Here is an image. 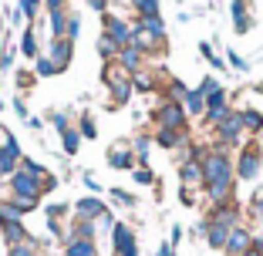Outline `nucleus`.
I'll return each mask as SVG.
<instances>
[{"mask_svg":"<svg viewBox=\"0 0 263 256\" xmlns=\"http://www.w3.org/2000/svg\"><path fill=\"white\" fill-rule=\"evenodd\" d=\"M236 182V159L230 148H206L202 152V189H233Z\"/></svg>","mask_w":263,"mask_h":256,"instance_id":"f257e3e1","label":"nucleus"},{"mask_svg":"<svg viewBox=\"0 0 263 256\" xmlns=\"http://www.w3.org/2000/svg\"><path fill=\"white\" fill-rule=\"evenodd\" d=\"M101 81H105V88H108V108H122L125 101L132 98V71L125 68V64L118 61H105V68H101Z\"/></svg>","mask_w":263,"mask_h":256,"instance_id":"f03ea898","label":"nucleus"},{"mask_svg":"<svg viewBox=\"0 0 263 256\" xmlns=\"http://www.w3.org/2000/svg\"><path fill=\"white\" fill-rule=\"evenodd\" d=\"M263 169V152L256 142H247V145L240 148V159H236V179L240 182H253L256 175H260Z\"/></svg>","mask_w":263,"mask_h":256,"instance_id":"7ed1b4c3","label":"nucleus"},{"mask_svg":"<svg viewBox=\"0 0 263 256\" xmlns=\"http://www.w3.org/2000/svg\"><path fill=\"white\" fill-rule=\"evenodd\" d=\"M41 54L51 61L54 78H58V74H64V71L71 68V61H74V41H68V37H51L47 51H41Z\"/></svg>","mask_w":263,"mask_h":256,"instance_id":"20e7f679","label":"nucleus"},{"mask_svg":"<svg viewBox=\"0 0 263 256\" xmlns=\"http://www.w3.org/2000/svg\"><path fill=\"white\" fill-rule=\"evenodd\" d=\"M152 118H155L159 128H179V132H186V125H189V115H186V108H182L179 101H162V105H155Z\"/></svg>","mask_w":263,"mask_h":256,"instance_id":"39448f33","label":"nucleus"},{"mask_svg":"<svg viewBox=\"0 0 263 256\" xmlns=\"http://www.w3.org/2000/svg\"><path fill=\"white\" fill-rule=\"evenodd\" d=\"M243 115H240V108H233L230 115L223 118V122L216 125V139H219V148H236L243 142Z\"/></svg>","mask_w":263,"mask_h":256,"instance_id":"423d86ee","label":"nucleus"},{"mask_svg":"<svg viewBox=\"0 0 263 256\" xmlns=\"http://www.w3.org/2000/svg\"><path fill=\"white\" fill-rule=\"evenodd\" d=\"M108 169H115V172H132L135 165H139V159H135V148H132V139H118V142H111V148H108Z\"/></svg>","mask_w":263,"mask_h":256,"instance_id":"0eeeda50","label":"nucleus"},{"mask_svg":"<svg viewBox=\"0 0 263 256\" xmlns=\"http://www.w3.org/2000/svg\"><path fill=\"white\" fill-rule=\"evenodd\" d=\"M10 195H24V199H41V195H44V182H41L37 175H31V172L17 169L14 175H10Z\"/></svg>","mask_w":263,"mask_h":256,"instance_id":"6e6552de","label":"nucleus"},{"mask_svg":"<svg viewBox=\"0 0 263 256\" xmlns=\"http://www.w3.org/2000/svg\"><path fill=\"white\" fill-rule=\"evenodd\" d=\"M132 27H135V24H128L125 17H118V14H101V34H108L118 47L132 44Z\"/></svg>","mask_w":263,"mask_h":256,"instance_id":"1a4fd4ad","label":"nucleus"},{"mask_svg":"<svg viewBox=\"0 0 263 256\" xmlns=\"http://www.w3.org/2000/svg\"><path fill=\"white\" fill-rule=\"evenodd\" d=\"M233 111V105H230V94L219 88V91H213L206 98V115H202V122H206V128H216L219 122H223L226 115Z\"/></svg>","mask_w":263,"mask_h":256,"instance_id":"9d476101","label":"nucleus"},{"mask_svg":"<svg viewBox=\"0 0 263 256\" xmlns=\"http://www.w3.org/2000/svg\"><path fill=\"white\" fill-rule=\"evenodd\" d=\"M132 44L139 47L142 54H162L165 51V34H155V31H148V27H142V24H135V27H132Z\"/></svg>","mask_w":263,"mask_h":256,"instance_id":"9b49d317","label":"nucleus"},{"mask_svg":"<svg viewBox=\"0 0 263 256\" xmlns=\"http://www.w3.org/2000/svg\"><path fill=\"white\" fill-rule=\"evenodd\" d=\"M250 249H253V229H250V226H243V223L233 226L223 253L226 256H243V253H250Z\"/></svg>","mask_w":263,"mask_h":256,"instance_id":"f8f14e48","label":"nucleus"},{"mask_svg":"<svg viewBox=\"0 0 263 256\" xmlns=\"http://www.w3.org/2000/svg\"><path fill=\"white\" fill-rule=\"evenodd\" d=\"M101 212H108V206H105V199L101 195H81V199L71 206V219H98Z\"/></svg>","mask_w":263,"mask_h":256,"instance_id":"ddd939ff","label":"nucleus"},{"mask_svg":"<svg viewBox=\"0 0 263 256\" xmlns=\"http://www.w3.org/2000/svg\"><path fill=\"white\" fill-rule=\"evenodd\" d=\"M230 14H233V31L236 34H250L253 31V7H250V0H233L230 4Z\"/></svg>","mask_w":263,"mask_h":256,"instance_id":"4468645a","label":"nucleus"},{"mask_svg":"<svg viewBox=\"0 0 263 256\" xmlns=\"http://www.w3.org/2000/svg\"><path fill=\"white\" fill-rule=\"evenodd\" d=\"M179 179H182V186H189V189H202V155L182 159V162H179Z\"/></svg>","mask_w":263,"mask_h":256,"instance_id":"2eb2a0df","label":"nucleus"},{"mask_svg":"<svg viewBox=\"0 0 263 256\" xmlns=\"http://www.w3.org/2000/svg\"><path fill=\"white\" fill-rule=\"evenodd\" d=\"M17 54H24L27 61H37L41 57V41H37V27H34V24L24 27L21 41H17Z\"/></svg>","mask_w":263,"mask_h":256,"instance_id":"dca6fc26","label":"nucleus"},{"mask_svg":"<svg viewBox=\"0 0 263 256\" xmlns=\"http://www.w3.org/2000/svg\"><path fill=\"white\" fill-rule=\"evenodd\" d=\"M202 233H206V246L209 249H226V240H230V226L223 223H202Z\"/></svg>","mask_w":263,"mask_h":256,"instance_id":"f3484780","label":"nucleus"},{"mask_svg":"<svg viewBox=\"0 0 263 256\" xmlns=\"http://www.w3.org/2000/svg\"><path fill=\"white\" fill-rule=\"evenodd\" d=\"M132 246H139V240H135V233H132V226L128 223H115V226H111V249L122 253V249H132Z\"/></svg>","mask_w":263,"mask_h":256,"instance_id":"a211bd4d","label":"nucleus"},{"mask_svg":"<svg viewBox=\"0 0 263 256\" xmlns=\"http://www.w3.org/2000/svg\"><path fill=\"white\" fill-rule=\"evenodd\" d=\"M152 142L159 148H182L189 142V135L186 132H179V128H159V132L152 135Z\"/></svg>","mask_w":263,"mask_h":256,"instance_id":"6ab92c4d","label":"nucleus"},{"mask_svg":"<svg viewBox=\"0 0 263 256\" xmlns=\"http://www.w3.org/2000/svg\"><path fill=\"white\" fill-rule=\"evenodd\" d=\"M21 145H10V148H0V179H10L17 169H21Z\"/></svg>","mask_w":263,"mask_h":256,"instance_id":"aec40b11","label":"nucleus"},{"mask_svg":"<svg viewBox=\"0 0 263 256\" xmlns=\"http://www.w3.org/2000/svg\"><path fill=\"white\" fill-rule=\"evenodd\" d=\"M68 21H71V10L68 7L47 10V31H51V37H64V34H68Z\"/></svg>","mask_w":263,"mask_h":256,"instance_id":"412c9836","label":"nucleus"},{"mask_svg":"<svg viewBox=\"0 0 263 256\" xmlns=\"http://www.w3.org/2000/svg\"><path fill=\"white\" fill-rule=\"evenodd\" d=\"M0 240L7 243V249H10V246H17V243L34 240V236L24 229V223H0Z\"/></svg>","mask_w":263,"mask_h":256,"instance_id":"4be33fe9","label":"nucleus"},{"mask_svg":"<svg viewBox=\"0 0 263 256\" xmlns=\"http://www.w3.org/2000/svg\"><path fill=\"white\" fill-rule=\"evenodd\" d=\"M68 240H98V226H95L91 219H71ZM68 240H64V243H68Z\"/></svg>","mask_w":263,"mask_h":256,"instance_id":"5701e85b","label":"nucleus"},{"mask_svg":"<svg viewBox=\"0 0 263 256\" xmlns=\"http://www.w3.org/2000/svg\"><path fill=\"white\" fill-rule=\"evenodd\" d=\"M182 108H186L189 118H202V115H206V98H202L199 88H189V91H186V98H182Z\"/></svg>","mask_w":263,"mask_h":256,"instance_id":"b1692460","label":"nucleus"},{"mask_svg":"<svg viewBox=\"0 0 263 256\" xmlns=\"http://www.w3.org/2000/svg\"><path fill=\"white\" fill-rule=\"evenodd\" d=\"M64 256H98V243L95 240H68L64 243Z\"/></svg>","mask_w":263,"mask_h":256,"instance_id":"393cba45","label":"nucleus"},{"mask_svg":"<svg viewBox=\"0 0 263 256\" xmlns=\"http://www.w3.org/2000/svg\"><path fill=\"white\" fill-rule=\"evenodd\" d=\"M240 115H243V132H247V135H260L263 132V115L256 108L247 105V108H240Z\"/></svg>","mask_w":263,"mask_h":256,"instance_id":"a878e982","label":"nucleus"},{"mask_svg":"<svg viewBox=\"0 0 263 256\" xmlns=\"http://www.w3.org/2000/svg\"><path fill=\"white\" fill-rule=\"evenodd\" d=\"M142 57H145V54H142L139 47H135V44H128V47H122V51H118V57H115V61H118V64H125L128 71H139V68H142Z\"/></svg>","mask_w":263,"mask_h":256,"instance_id":"bb28decb","label":"nucleus"},{"mask_svg":"<svg viewBox=\"0 0 263 256\" xmlns=\"http://www.w3.org/2000/svg\"><path fill=\"white\" fill-rule=\"evenodd\" d=\"M81 132H78L74 125H71V128H64L61 132V148H64V155H78V148H81Z\"/></svg>","mask_w":263,"mask_h":256,"instance_id":"cd10ccee","label":"nucleus"},{"mask_svg":"<svg viewBox=\"0 0 263 256\" xmlns=\"http://www.w3.org/2000/svg\"><path fill=\"white\" fill-rule=\"evenodd\" d=\"M74 128L81 132V139H85V142L98 139V125H95V115H91V111H81V115H78V125H74Z\"/></svg>","mask_w":263,"mask_h":256,"instance_id":"c85d7f7f","label":"nucleus"},{"mask_svg":"<svg viewBox=\"0 0 263 256\" xmlns=\"http://www.w3.org/2000/svg\"><path fill=\"white\" fill-rule=\"evenodd\" d=\"M132 88H139V91H155V88H159V81H155L152 71L139 68V71H132Z\"/></svg>","mask_w":263,"mask_h":256,"instance_id":"c756f323","label":"nucleus"},{"mask_svg":"<svg viewBox=\"0 0 263 256\" xmlns=\"http://www.w3.org/2000/svg\"><path fill=\"white\" fill-rule=\"evenodd\" d=\"M0 223H24V209L14 199H0Z\"/></svg>","mask_w":263,"mask_h":256,"instance_id":"7c9ffc66","label":"nucleus"},{"mask_svg":"<svg viewBox=\"0 0 263 256\" xmlns=\"http://www.w3.org/2000/svg\"><path fill=\"white\" fill-rule=\"evenodd\" d=\"M41 7H44V0H17V10H21V17L27 24H37Z\"/></svg>","mask_w":263,"mask_h":256,"instance_id":"2f4dec72","label":"nucleus"},{"mask_svg":"<svg viewBox=\"0 0 263 256\" xmlns=\"http://www.w3.org/2000/svg\"><path fill=\"white\" fill-rule=\"evenodd\" d=\"M108 199L115 202V206H122V209H135V206H139V199H135V195L125 192V189H118V186L108 189Z\"/></svg>","mask_w":263,"mask_h":256,"instance_id":"473e14b6","label":"nucleus"},{"mask_svg":"<svg viewBox=\"0 0 263 256\" xmlns=\"http://www.w3.org/2000/svg\"><path fill=\"white\" fill-rule=\"evenodd\" d=\"M132 4V10L139 14V21L142 17H159L162 10H159V0H128Z\"/></svg>","mask_w":263,"mask_h":256,"instance_id":"72a5a7b5","label":"nucleus"},{"mask_svg":"<svg viewBox=\"0 0 263 256\" xmlns=\"http://www.w3.org/2000/svg\"><path fill=\"white\" fill-rule=\"evenodd\" d=\"M118 51H122V47H118L108 34H101V37H98V54H101V61H115Z\"/></svg>","mask_w":263,"mask_h":256,"instance_id":"f704fd0d","label":"nucleus"},{"mask_svg":"<svg viewBox=\"0 0 263 256\" xmlns=\"http://www.w3.org/2000/svg\"><path fill=\"white\" fill-rule=\"evenodd\" d=\"M132 182H135V186H155V172L148 169V165H135V169H132Z\"/></svg>","mask_w":263,"mask_h":256,"instance_id":"c9c22d12","label":"nucleus"},{"mask_svg":"<svg viewBox=\"0 0 263 256\" xmlns=\"http://www.w3.org/2000/svg\"><path fill=\"white\" fill-rule=\"evenodd\" d=\"M47 223H64V219L71 216V206H64V202H54V206H47L44 209Z\"/></svg>","mask_w":263,"mask_h":256,"instance_id":"e433bc0d","label":"nucleus"},{"mask_svg":"<svg viewBox=\"0 0 263 256\" xmlns=\"http://www.w3.org/2000/svg\"><path fill=\"white\" fill-rule=\"evenodd\" d=\"M14 81H17V91H27V88H34V81H37V74L34 71H24V68H17L14 71Z\"/></svg>","mask_w":263,"mask_h":256,"instance_id":"4c0bfd02","label":"nucleus"},{"mask_svg":"<svg viewBox=\"0 0 263 256\" xmlns=\"http://www.w3.org/2000/svg\"><path fill=\"white\" fill-rule=\"evenodd\" d=\"M47 122L58 128V135H61L64 128H71V125H74V122H71V111H47Z\"/></svg>","mask_w":263,"mask_h":256,"instance_id":"58836bf2","label":"nucleus"},{"mask_svg":"<svg viewBox=\"0 0 263 256\" xmlns=\"http://www.w3.org/2000/svg\"><path fill=\"white\" fill-rule=\"evenodd\" d=\"M186 91H189V88L182 85V81H176V78H172V81H169V91H165V101H179V105H182Z\"/></svg>","mask_w":263,"mask_h":256,"instance_id":"ea45409f","label":"nucleus"},{"mask_svg":"<svg viewBox=\"0 0 263 256\" xmlns=\"http://www.w3.org/2000/svg\"><path fill=\"white\" fill-rule=\"evenodd\" d=\"M7 253H10V256H37V243H34V240L17 243V246H10Z\"/></svg>","mask_w":263,"mask_h":256,"instance_id":"a19ab883","label":"nucleus"},{"mask_svg":"<svg viewBox=\"0 0 263 256\" xmlns=\"http://www.w3.org/2000/svg\"><path fill=\"white\" fill-rule=\"evenodd\" d=\"M14 61H17V47H14V44H7V47H4V54H0V74L14 68Z\"/></svg>","mask_w":263,"mask_h":256,"instance_id":"79ce46f5","label":"nucleus"},{"mask_svg":"<svg viewBox=\"0 0 263 256\" xmlns=\"http://www.w3.org/2000/svg\"><path fill=\"white\" fill-rule=\"evenodd\" d=\"M226 64H230L233 71H243V74L250 71V61H247V57H240L236 51H226Z\"/></svg>","mask_w":263,"mask_h":256,"instance_id":"37998d69","label":"nucleus"},{"mask_svg":"<svg viewBox=\"0 0 263 256\" xmlns=\"http://www.w3.org/2000/svg\"><path fill=\"white\" fill-rule=\"evenodd\" d=\"M250 216L263 223V189H256V192H253V202H250Z\"/></svg>","mask_w":263,"mask_h":256,"instance_id":"c03bdc74","label":"nucleus"},{"mask_svg":"<svg viewBox=\"0 0 263 256\" xmlns=\"http://www.w3.org/2000/svg\"><path fill=\"white\" fill-rule=\"evenodd\" d=\"M142 27H148V31H155V34H165V24H162V14L159 17H142Z\"/></svg>","mask_w":263,"mask_h":256,"instance_id":"a18cd8bd","label":"nucleus"},{"mask_svg":"<svg viewBox=\"0 0 263 256\" xmlns=\"http://www.w3.org/2000/svg\"><path fill=\"white\" fill-rule=\"evenodd\" d=\"M10 105H14V115L21 118V122H27V118H31V111H27V101H24V94H17V98L10 101Z\"/></svg>","mask_w":263,"mask_h":256,"instance_id":"49530a36","label":"nucleus"},{"mask_svg":"<svg viewBox=\"0 0 263 256\" xmlns=\"http://www.w3.org/2000/svg\"><path fill=\"white\" fill-rule=\"evenodd\" d=\"M219 88H223V85H219V81L213 78V74L199 81V91H202V98H209V94H213V91H219Z\"/></svg>","mask_w":263,"mask_h":256,"instance_id":"de8ad7c7","label":"nucleus"},{"mask_svg":"<svg viewBox=\"0 0 263 256\" xmlns=\"http://www.w3.org/2000/svg\"><path fill=\"white\" fill-rule=\"evenodd\" d=\"M95 226H98V233L105 229V233H111V226H115V216H111V209L108 212H101L98 219H95Z\"/></svg>","mask_w":263,"mask_h":256,"instance_id":"09e8293b","label":"nucleus"},{"mask_svg":"<svg viewBox=\"0 0 263 256\" xmlns=\"http://www.w3.org/2000/svg\"><path fill=\"white\" fill-rule=\"evenodd\" d=\"M78 34H81V17L71 14V21H68V34H64V37H68V41H78Z\"/></svg>","mask_w":263,"mask_h":256,"instance_id":"8fccbe9b","label":"nucleus"},{"mask_svg":"<svg viewBox=\"0 0 263 256\" xmlns=\"http://www.w3.org/2000/svg\"><path fill=\"white\" fill-rule=\"evenodd\" d=\"M81 182L91 189V195H98V192H101V186H98V179H95V172H88V169H85V172H81Z\"/></svg>","mask_w":263,"mask_h":256,"instance_id":"3c124183","label":"nucleus"},{"mask_svg":"<svg viewBox=\"0 0 263 256\" xmlns=\"http://www.w3.org/2000/svg\"><path fill=\"white\" fill-rule=\"evenodd\" d=\"M10 145H17V139L10 135L7 125H0V148H10Z\"/></svg>","mask_w":263,"mask_h":256,"instance_id":"603ef678","label":"nucleus"},{"mask_svg":"<svg viewBox=\"0 0 263 256\" xmlns=\"http://www.w3.org/2000/svg\"><path fill=\"white\" fill-rule=\"evenodd\" d=\"M91 10H98V14H108V0H85Z\"/></svg>","mask_w":263,"mask_h":256,"instance_id":"864d4df0","label":"nucleus"},{"mask_svg":"<svg viewBox=\"0 0 263 256\" xmlns=\"http://www.w3.org/2000/svg\"><path fill=\"white\" fill-rule=\"evenodd\" d=\"M179 243H182V226H172V236H169V246L176 249Z\"/></svg>","mask_w":263,"mask_h":256,"instance_id":"5fc2aeb1","label":"nucleus"},{"mask_svg":"<svg viewBox=\"0 0 263 256\" xmlns=\"http://www.w3.org/2000/svg\"><path fill=\"white\" fill-rule=\"evenodd\" d=\"M253 249L263 256V233H253Z\"/></svg>","mask_w":263,"mask_h":256,"instance_id":"6e6d98bb","label":"nucleus"},{"mask_svg":"<svg viewBox=\"0 0 263 256\" xmlns=\"http://www.w3.org/2000/svg\"><path fill=\"white\" fill-rule=\"evenodd\" d=\"M44 7H47V10H54V7H68V0H44Z\"/></svg>","mask_w":263,"mask_h":256,"instance_id":"4d7b16f0","label":"nucleus"},{"mask_svg":"<svg viewBox=\"0 0 263 256\" xmlns=\"http://www.w3.org/2000/svg\"><path fill=\"white\" fill-rule=\"evenodd\" d=\"M27 125H31L34 132H41V128H44V122H41V118H27Z\"/></svg>","mask_w":263,"mask_h":256,"instance_id":"13d9d810","label":"nucleus"},{"mask_svg":"<svg viewBox=\"0 0 263 256\" xmlns=\"http://www.w3.org/2000/svg\"><path fill=\"white\" fill-rule=\"evenodd\" d=\"M243 256H260V253H256V249H250V253H243Z\"/></svg>","mask_w":263,"mask_h":256,"instance_id":"bf43d9fd","label":"nucleus"}]
</instances>
